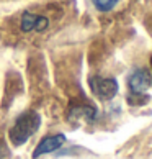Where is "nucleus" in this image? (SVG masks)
Masks as SVG:
<instances>
[{
    "label": "nucleus",
    "instance_id": "f257e3e1",
    "mask_svg": "<svg viewBox=\"0 0 152 159\" xmlns=\"http://www.w3.org/2000/svg\"><path fill=\"white\" fill-rule=\"evenodd\" d=\"M41 126V116L33 110L21 113L10 129V139L15 146H21L30 139Z\"/></svg>",
    "mask_w": 152,
    "mask_h": 159
},
{
    "label": "nucleus",
    "instance_id": "f03ea898",
    "mask_svg": "<svg viewBox=\"0 0 152 159\" xmlns=\"http://www.w3.org/2000/svg\"><path fill=\"white\" fill-rule=\"evenodd\" d=\"M90 89L98 98L103 100H111L116 93H118V82L113 77H95L90 79Z\"/></svg>",
    "mask_w": 152,
    "mask_h": 159
},
{
    "label": "nucleus",
    "instance_id": "7ed1b4c3",
    "mask_svg": "<svg viewBox=\"0 0 152 159\" xmlns=\"http://www.w3.org/2000/svg\"><path fill=\"white\" fill-rule=\"evenodd\" d=\"M64 143H66V136L61 134V133L43 138L33 151V159H38V157L44 156V154H49V152H56L59 148H62Z\"/></svg>",
    "mask_w": 152,
    "mask_h": 159
},
{
    "label": "nucleus",
    "instance_id": "20e7f679",
    "mask_svg": "<svg viewBox=\"0 0 152 159\" xmlns=\"http://www.w3.org/2000/svg\"><path fill=\"white\" fill-rule=\"evenodd\" d=\"M152 77L147 69H136L134 72H131L129 79H128V85H129L131 93H145V90L150 87Z\"/></svg>",
    "mask_w": 152,
    "mask_h": 159
},
{
    "label": "nucleus",
    "instance_id": "39448f33",
    "mask_svg": "<svg viewBox=\"0 0 152 159\" xmlns=\"http://www.w3.org/2000/svg\"><path fill=\"white\" fill-rule=\"evenodd\" d=\"M49 25V20L46 16H41L36 13H23L21 16V30L28 33V31H44Z\"/></svg>",
    "mask_w": 152,
    "mask_h": 159
},
{
    "label": "nucleus",
    "instance_id": "423d86ee",
    "mask_svg": "<svg viewBox=\"0 0 152 159\" xmlns=\"http://www.w3.org/2000/svg\"><path fill=\"white\" fill-rule=\"evenodd\" d=\"M72 116H85L89 120H95L97 118V110L93 107H77L71 111Z\"/></svg>",
    "mask_w": 152,
    "mask_h": 159
},
{
    "label": "nucleus",
    "instance_id": "0eeeda50",
    "mask_svg": "<svg viewBox=\"0 0 152 159\" xmlns=\"http://www.w3.org/2000/svg\"><path fill=\"white\" fill-rule=\"evenodd\" d=\"M92 2H93V5H95L97 10H100V11H111L119 0H92Z\"/></svg>",
    "mask_w": 152,
    "mask_h": 159
},
{
    "label": "nucleus",
    "instance_id": "6e6552de",
    "mask_svg": "<svg viewBox=\"0 0 152 159\" xmlns=\"http://www.w3.org/2000/svg\"><path fill=\"white\" fill-rule=\"evenodd\" d=\"M5 154H7V148H5L3 141H0V159H5Z\"/></svg>",
    "mask_w": 152,
    "mask_h": 159
},
{
    "label": "nucleus",
    "instance_id": "1a4fd4ad",
    "mask_svg": "<svg viewBox=\"0 0 152 159\" xmlns=\"http://www.w3.org/2000/svg\"><path fill=\"white\" fill-rule=\"evenodd\" d=\"M150 64H152V57H150Z\"/></svg>",
    "mask_w": 152,
    "mask_h": 159
}]
</instances>
